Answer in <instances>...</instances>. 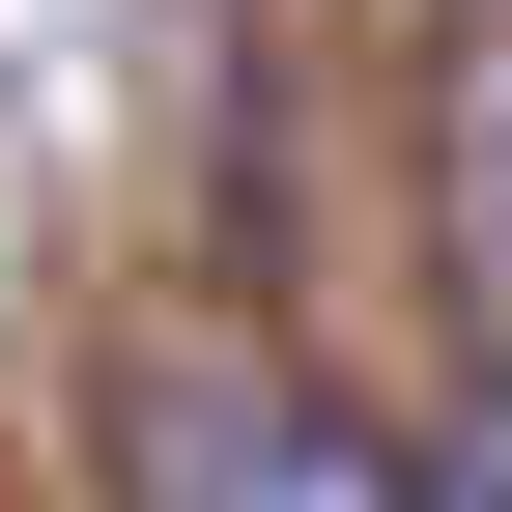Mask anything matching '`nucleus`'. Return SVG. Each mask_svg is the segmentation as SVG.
Returning <instances> with one entry per match:
<instances>
[{
	"label": "nucleus",
	"mask_w": 512,
	"mask_h": 512,
	"mask_svg": "<svg viewBox=\"0 0 512 512\" xmlns=\"http://www.w3.org/2000/svg\"><path fill=\"white\" fill-rule=\"evenodd\" d=\"M427 512H512V342H484V399H456V456H399Z\"/></svg>",
	"instance_id": "2"
},
{
	"label": "nucleus",
	"mask_w": 512,
	"mask_h": 512,
	"mask_svg": "<svg viewBox=\"0 0 512 512\" xmlns=\"http://www.w3.org/2000/svg\"><path fill=\"white\" fill-rule=\"evenodd\" d=\"M143 427H171V512H427L399 427L313 370H143Z\"/></svg>",
	"instance_id": "1"
}]
</instances>
